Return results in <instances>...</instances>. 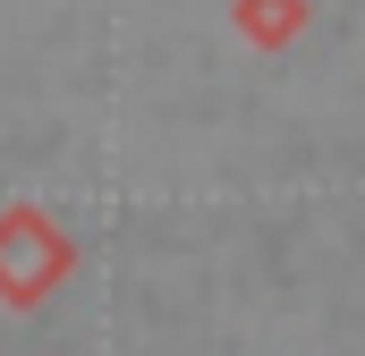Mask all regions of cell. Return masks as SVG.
Listing matches in <instances>:
<instances>
[{"mask_svg":"<svg viewBox=\"0 0 365 356\" xmlns=\"http://www.w3.org/2000/svg\"><path fill=\"white\" fill-rule=\"evenodd\" d=\"M60 271H68V246L43 212H0V297L9 305H34Z\"/></svg>","mask_w":365,"mask_h":356,"instance_id":"1","label":"cell"},{"mask_svg":"<svg viewBox=\"0 0 365 356\" xmlns=\"http://www.w3.org/2000/svg\"><path fill=\"white\" fill-rule=\"evenodd\" d=\"M238 17H247L255 43H289L297 34V0H238Z\"/></svg>","mask_w":365,"mask_h":356,"instance_id":"2","label":"cell"}]
</instances>
